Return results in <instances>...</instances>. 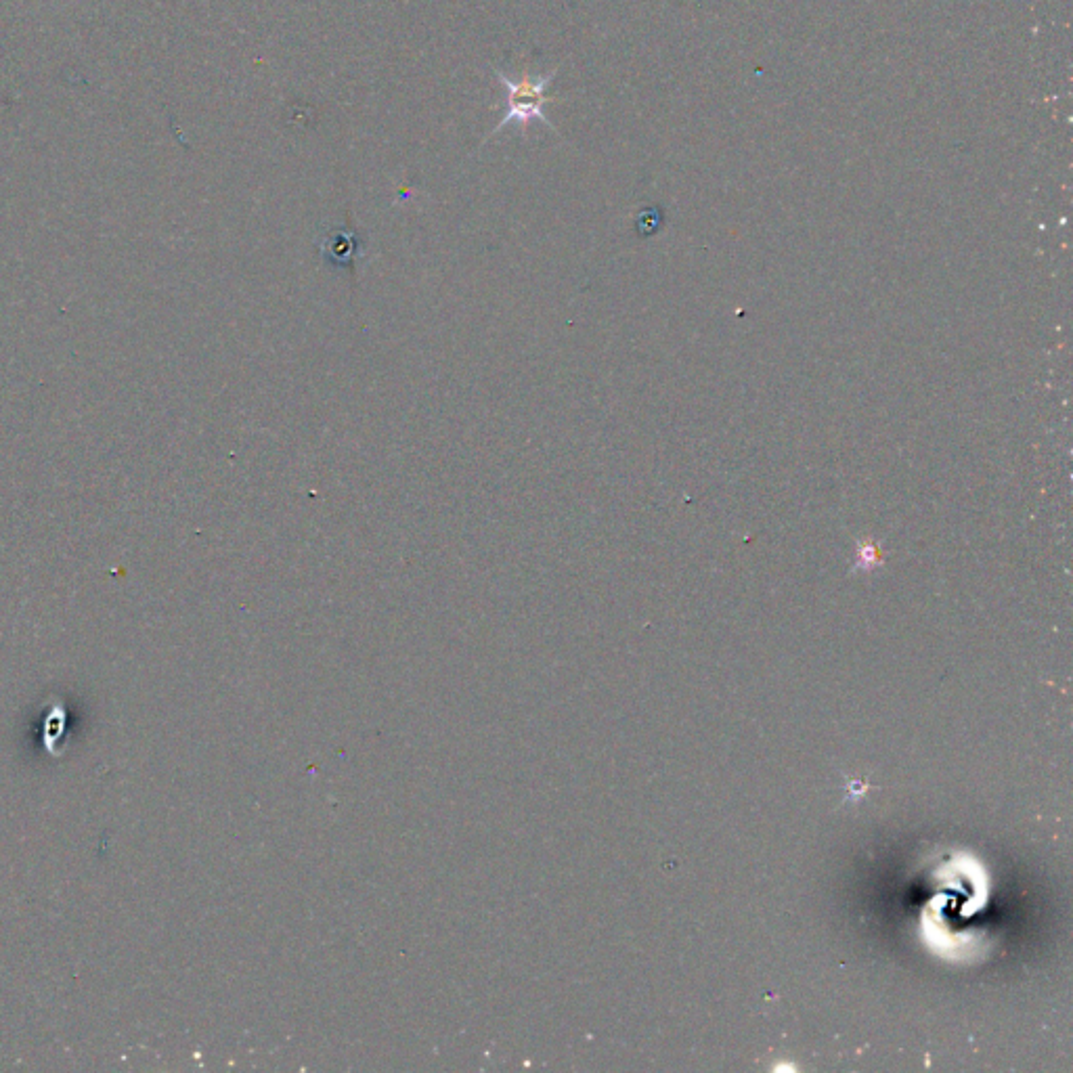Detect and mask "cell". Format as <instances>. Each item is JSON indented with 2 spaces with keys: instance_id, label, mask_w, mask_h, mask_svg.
<instances>
[{
  "instance_id": "2",
  "label": "cell",
  "mask_w": 1073,
  "mask_h": 1073,
  "mask_svg": "<svg viewBox=\"0 0 1073 1073\" xmlns=\"http://www.w3.org/2000/svg\"><path fill=\"white\" fill-rule=\"evenodd\" d=\"M321 252L325 262L338 269H353L357 256L361 254V239L350 229H336L325 235Z\"/></svg>"
},
{
  "instance_id": "1",
  "label": "cell",
  "mask_w": 1073,
  "mask_h": 1073,
  "mask_svg": "<svg viewBox=\"0 0 1073 1073\" xmlns=\"http://www.w3.org/2000/svg\"><path fill=\"white\" fill-rule=\"evenodd\" d=\"M556 72L558 70H552L550 74H539V76H531L529 72H524L518 78H514V76L503 74L501 70H495V76L503 84V89L508 91V95H506V112H503V118L487 135L485 141H489L491 137L501 133V130L506 126H510V124L520 126L522 135H527V130H529V126L533 122H539V124L554 130L552 122L547 120V116H545V105L556 101V97L547 95V89L552 86Z\"/></svg>"
}]
</instances>
